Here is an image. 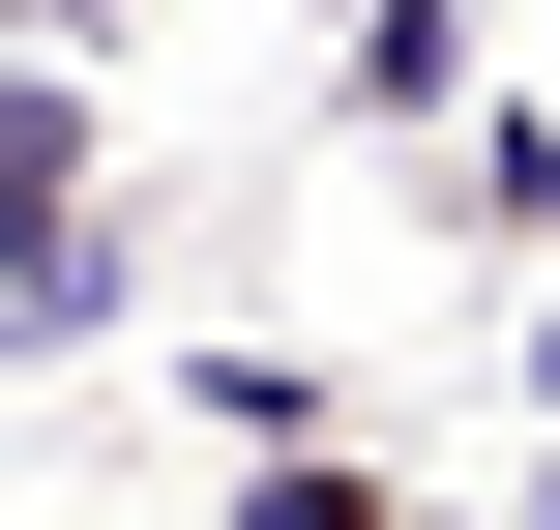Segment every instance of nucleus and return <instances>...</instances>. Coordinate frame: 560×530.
<instances>
[{
    "instance_id": "3",
    "label": "nucleus",
    "mask_w": 560,
    "mask_h": 530,
    "mask_svg": "<svg viewBox=\"0 0 560 530\" xmlns=\"http://www.w3.org/2000/svg\"><path fill=\"white\" fill-rule=\"evenodd\" d=\"M89 30H118V0H30V59H89Z\"/></svg>"
},
{
    "instance_id": "2",
    "label": "nucleus",
    "mask_w": 560,
    "mask_h": 530,
    "mask_svg": "<svg viewBox=\"0 0 560 530\" xmlns=\"http://www.w3.org/2000/svg\"><path fill=\"white\" fill-rule=\"evenodd\" d=\"M236 530H413V502H384L354 443H236Z\"/></svg>"
},
{
    "instance_id": "1",
    "label": "nucleus",
    "mask_w": 560,
    "mask_h": 530,
    "mask_svg": "<svg viewBox=\"0 0 560 530\" xmlns=\"http://www.w3.org/2000/svg\"><path fill=\"white\" fill-rule=\"evenodd\" d=\"M413 118H472V0H354V148H413Z\"/></svg>"
},
{
    "instance_id": "4",
    "label": "nucleus",
    "mask_w": 560,
    "mask_h": 530,
    "mask_svg": "<svg viewBox=\"0 0 560 530\" xmlns=\"http://www.w3.org/2000/svg\"><path fill=\"white\" fill-rule=\"evenodd\" d=\"M532 530H560V502H532Z\"/></svg>"
}]
</instances>
